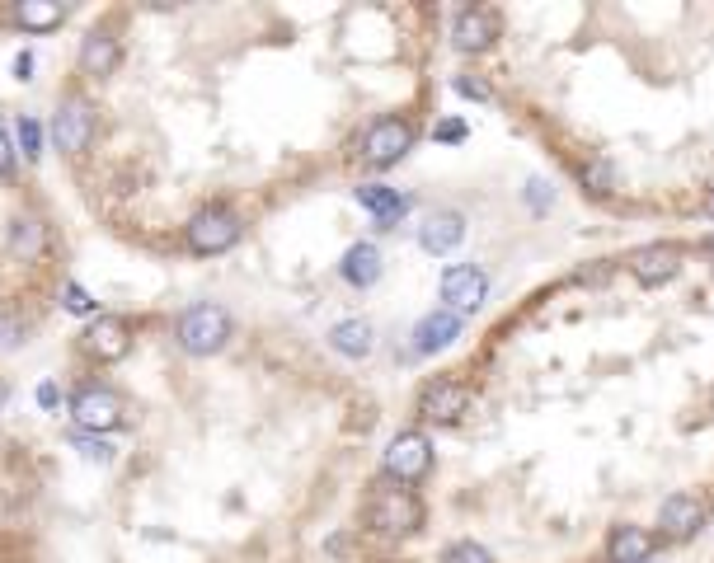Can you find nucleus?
<instances>
[{"instance_id":"6","label":"nucleus","mask_w":714,"mask_h":563,"mask_svg":"<svg viewBox=\"0 0 714 563\" xmlns=\"http://www.w3.org/2000/svg\"><path fill=\"white\" fill-rule=\"evenodd\" d=\"M381 470H386V479H395V484H419V479H428V470H433V442H428V432H419V427L395 432L386 442V451H381Z\"/></svg>"},{"instance_id":"5","label":"nucleus","mask_w":714,"mask_h":563,"mask_svg":"<svg viewBox=\"0 0 714 563\" xmlns=\"http://www.w3.org/2000/svg\"><path fill=\"white\" fill-rule=\"evenodd\" d=\"M414 141H419V127L414 118H404V113H386V118H376L367 132H362V160L372 169H390L400 165L404 155L414 151Z\"/></svg>"},{"instance_id":"20","label":"nucleus","mask_w":714,"mask_h":563,"mask_svg":"<svg viewBox=\"0 0 714 563\" xmlns=\"http://www.w3.org/2000/svg\"><path fill=\"white\" fill-rule=\"evenodd\" d=\"M329 348L339 352V357H348V362H362L376 348V329L367 320H339L329 329Z\"/></svg>"},{"instance_id":"36","label":"nucleus","mask_w":714,"mask_h":563,"mask_svg":"<svg viewBox=\"0 0 714 563\" xmlns=\"http://www.w3.org/2000/svg\"><path fill=\"white\" fill-rule=\"evenodd\" d=\"M700 207H705V216H710V221H714V183H710V188H705V202H700Z\"/></svg>"},{"instance_id":"29","label":"nucleus","mask_w":714,"mask_h":563,"mask_svg":"<svg viewBox=\"0 0 714 563\" xmlns=\"http://www.w3.org/2000/svg\"><path fill=\"white\" fill-rule=\"evenodd\" d=\"M456 94H461V99H475V104H489V99H494L489 80H480V76H456Z\"/></svg>"},{"instance_id":"34","label":"nucleus","mask_w":714,"mask_h":563,"mask_svg":"<svg viewBox=\"0 0 714 563\" xmlns=\"http://www.w3.org/2000/svg\"><path fill=\"white\" fill-rule=\"evenodd\" d=\"M10 399H15V390H10V381H0V418L10 413Z\"/></svg>"},{"instance_id":"12","label":"nucleus","mask_w":714,"mask_h":563,"mask_svg":"<svg viewBox=\"0 0 714 563\" xmlns=\"http://www.w3.org/2000/svg\"><path fill=\"white\" fill-rule=\"evenodd\" d=\"M80 352L94 357V362H123L127 352H132V324L123 315H99V320L85 324Z\"/></svg>"},{"instance_id":"26","label":"nucleus","mask_w":714,"mask_h":563,"mask_svg":"<svg viewBox=\"0 0 714 563\" xmlns=\"http://www.w3.org/2000/svg\"><path fill=\"white\" fill-rule=\"evenodd\" d=\"M62 310H71V315H90V320H99V301H94L90 291L80 287V282H66L62 287Z\"/></svg>"},{"instance_id":"16","label":"nucleus","mask_w":714,"mask_h":563,"mask_svg":"<svg viewBox=\"0 0 714 563\" xmlns=\"http://www.w3.org/2000/svg\"><path fill=\"white\" fill-rule=\"evenodd\" d=\"M461 240H466V216H461V212L442 207V212L423 216V226H419V249H423V254L442 259V254H451Z\"/></svg>"},{"instance_id":"19","label":"nucleus","mask_w":714,"mask_h":563,"mask_svg":"<svg viewBox=\"0 0 714 563\" xmlns=\"http://www.w3.org/2000/svg\"><path fill=\"white\" fill-rule=\"evenodd\" d=\"M339 277L348 282V287H357V291H367L381 277V249H376L372 240H357V244H348V254L339 259Z\"/></svg>"},{"instance_id":"18","label":"nucleus","mask_w":714,"mask_h":563,"mask_svg":"<svg viewBox=\"0 0 714 563\" xmlns=\"http://www.w3.org/2000/svg\"><path fill=\"white\" fill-rule=\"evenodd\" d=\"M353 198L376 216V226L381 230L395 226V221L409 212V198H404L400 188H390V183H362V188H353Z\"/></svg>"},{"instance_id":"1","label":"nucleus","mask_w":714,"mask_h":563,"mask_svg":"<svg viewBox=\"0 0 714 563\" xmlns=\"http://www.w3.org/2000/svg\"><path fill=\"white\" fill-rule=\"evenodd\" d=\"M367 526L376 535H390V540H400V535H419L423 521H428V507L423 498L414 493V484H395V479H381V484L367 493Z\"/></svg>"},{"instance_id":"24","label":"nucleus","mask_w":714,"mask_h":563,"mask_svg":"<svg viewBox=\"0 0 714 563\" xmlns=\"http://www.w3.org/2000/svg\"><path fill=\"white\" fill-rule=\"evenodd\" d=\"M24 338H29V320L19 315L15 305H0V352L24 348Z\"/></svg>"},{"instance_id":"32","label":"nucleus","mask_w":714,"mask_h":563,"mask_svg":"<svg viewBox=\"0 0 714 563\" xmlns=\"http://www.w3.org/2000/svg\"><path fill=\"white\" fill-rule=\"evenodd\" d=\"M550 198H555V188H550L545 179H531L527 183V202L536 207V212H545V202H550Z\"/></svg>"},{"instance_id":"33","label":"nucleus","mask_w":714,"mask_h":563,"mask_svg":"<svg viewBox=\"0 0 714 563\" xmlns=\"http://www.w3.org/2000/svg\"><path fill=\"white\" fill-rule=\"evenodd\" d=\"M33 399H38V409H57V404H62V390H57V385H52V381H43V385H38V395H33Z\"/></svg>"},{"instance_id":"10","label":"nucleus","mask_w":714,"mask_h":563,"mask_svg":"<svg viewBox=\"0 0 714 563\" xmlns=\"http://www.w3.org/2000/svg\"><path fill=\"white\" fill-rule=\"evenodd\" d=\"M52 141H57V151L62 155H85L94 141V108L90 99H80V94H71V99H62L57 104V118H52Z\"/></svg>"},{"instance_id":"14","label":"nucleus","mask_w":714,"mask_h":563,"mask_svg":"<svg viewBox=\"0 0 714 563\" xmlns=\"http://www.w3.org/2000/svg\"><path fill=\"white\" fill-rule=\"evenodd\" d=\"M658 526H663V535H668V540H677V545H682V540H691V535L700 531V526H705V503H700L696 493H668V498H663V507H658Z\"/></svg>"},{"instance_id":"31","label":"nucleus","mask_w":714,"mask_h":563,"mask_svg":"<svg viewBox=\"0 0 714 563\" xmlns=\"http://www.w3.org/2000/svg\"><path fill=\"white\" fill-rule=\"evenodd\" d=\"M433 137H437V141H447V146H456V141H466V122H461V118L437 122V127H433Z\"/></svg>"},{"instance_id":"22","label":"nucleus","mask_w":714,"mask_h":563,"mask_svg":"<svg viewBox=\"0 0 714 563\" xmlns=\"http://www.w3.org/2000/svg\"><path fill=\"white\" fill-rule=\"evenodd\" d=\"M43 244H47V226L38 216H15V226H10V254L24 263L43 259Z\"/></svg>"},{"instance_id":"30","label":"nucleus","mask_w":714,"mask_h":563,"mask_svg":"<svg viewBox=\"0 0 714 563\" xmlns=\"http://www.w3.org/2000/svg\"><path fill=\"white\" fill-rule=\"evenodd\" d=\"M15 160H19V146H15V132L0 122V179L15 174Z\"/></svg>"},{"instance_id":"9","label":"nucleus","mask_w":714,"mask_h":563,"mask_svg":"<svg viewBox=\"0 0 714 563\" xmlns=\"http://www.w3.org/2000/svg\"><path fill=\"white\" fill-rule=\"evenodd\" d=\"M682 244L672 240H653V244H639L635 254L625 259V268H630V277H635L639 287H663V282H672V277L682 273Z\"/></svg>"},{"instance_id":"21","label":"nucleus","mask_w":714,"mask_h":563,"mask_svg":"<svg viewBox=\"0 0 714 563\" xmlns=\"http://www.w3.org/2000/svg\"><path fill=\"white\" fill-rule=\"evenodd\" d=\"M10 19L24 33H52L66 19V5H57V0H19L15 10H10Z\"/></svg>"},{"instance_id":"25","label":"nucleus","mask_w":714,"mask_h":563,"mask_svg":"<svg viewBox=\"0 0 714 563\" xmlns=\"http://www.w3.org/2000/svg\"><path fill=\"white\" fill-rule=\"evenodd\" d=\"M15 146H19L24 160H38V155H43V127H38V118L19 113L15 118Z\"/></svg>"},{"instance_id":"13","label":"nucleus","mask_w":714,"mask_h":563,"mask_svg":"<svg viewBox=\"0 0 714 563\" xmlns=\"http://www.w3.org/2000/svg\"><path fill=\"white\" fill-rule=\"evenodd\" d=\"M461 329H466V315H456V310H447V305H437V310H428V315L414 324V352H419V357L447 352L451 343L461 338Z\"/></svg>"},{"instance_id":"4","label":"nucleus","mask_w":714,"mask_h":563,"mask_svg":"<svg viewBox=\"0 0 714 563\" xmlns=\"http://www.w3.org/2000/svg\"><path fill=\"white\" fill-rule=\"evenodd\" d=\"M240 235H245L240 216H235L231 207H221V202H207V207H198V212L188 216V226H184V240H188V249H193L198 259H212V254H226V249H235V244H240Z\"/></svg>"},{"instance_id":"11","label":"nucleus","mask_w":714,"mask_h":563,"mask_svg":"<svg viewBox=\"0 0 714 563\" xmlns=\"http://www.w3.org/2000/svg\"><path fill=\"white\" fill-rule=\"evenodd\" d=\"M498 33H503V19H498V10H489V5H466V10H456V19H451V43H456V52H466V57L489 52V47L498 43Z\"/></svg>"},{"instance_id":"15","label":"nucleus","mask_w":714,"mask_h":563,"mask_svg":"<svg viewBox=\"0 0 714 563\" xmlns=\"http://www.w3.org/2000/svg\"><path fill=\"white\" fill-rule=\"evenodd\" d=\"M118 61H123V43H118V33L113 29H90L85 33V43H80V71L90 80H109L118 71Z\"/></svg>"},{"instance_id":"27","label":"nucleus","mask_w":714,"mask_h":563,"mask_svg":"<svg viewBox=\"0 0 714 563\" xmlns=\"http://www.w3.org/2000/svg\"><path fill=\"white\" fill-rule=\"evenodd\" d=\"M442 563H494V554L475 540H456V545L442 549Z\"/></svg>"},{"instance_id":"17","label":"nucleus","mask_w":714,"mask_h":563,"mask_svg":"<svg viewBox=\"0 0 714 563\" xmlns=\"http://www.w3.org/2000/svg\"><path fill=\"white\" fill-rule=\"evenodd\" d=\"M653 549H658V535L649 526H635V521H625L606 535V563H649Z\"/></svg>"},{"instance_id":"8","label":"nucleus","mask_w":714,"mask_h":563,"mask_svg":"<svg viewBox=\"0 0 714 563\" xmlns=\"http://www.w3.org/2000/svg\"><path fill=\"white\" fill-rule=\"evenodd\" d=\"M437 296H442L447 310L470 315V310H480L484 296H489V273H484L480 263H451V268H442V277H437Z\"/></svg>"},{"instance_id":"28","label":"nucleus","mask_w":714,"mask_h":563,"mask_svg":"<svg viewBox=\"0 0 714 563\" xmlns=\"http://www.w3.org/2000/svg\"><path fill=\"white\" fill-rule=\"evenodd\" d=\"M71 446L90 460H113V446L104 437H94V432H80V427H71Z\"/></svg>"},{"instance_id":"2","label":"nucleus","mask_w":714,"mask_h":563,"mask_svg":"<svg viewBox=\"0 0 714 563\" xmlns=\"http://www.w3.org/2000/svg\"><path fill=\"white\" fill-rule=\"evenodd\" d=\"M231 334H235V324L226 315V305L217 301L188 305L184 315H179V324H174V338H179V348L188 357H212V352H221L231 343Z\"/></svg>"},{"instance_id":"23","label":"nucleus","mask_w":714,"mask_h":563,"mask_svg":"<svg viewBox=\"0 0 714 563\" xmlns=\"http://www.w3.org/2000/svg\"><path fill=\"white\" fill-rule=\"evenodd\" d=\"M578 179H583V193H588V198H611V193H616V165L602 160V155H592L588 165L578 169Z\"/></svg>"},{"instance_id":"3","label":"nucleus","mask_w":714,"mask_h":563,"mask_svg":"<svg viewBox=\"0 0 714 563\" xmlns=\"http://www.w3.org/2000/svg\"><path fill=\"white\" fill-rule=\"evenodd\" d=\"M470 404H475V390L456 376H428L414 395V413L428 427H456L470 413Z\"/></svg>"},{"instance_id":"37","label":"nucleus","mask_w":714,"mask_h":563,"mask_svg":"<svg viewBox=\"0 0 714 563\" xmlns=\"http://www.w3.org/2000/svg\"><path fill=\"white\" fill-rule=\"evenodd\" d=\"M700 249H705V254H710V259H714V240H705V244H700Z\"/></svg>"},{"instance_id":"35","label":"nucleus","mask_w":714,"mask_h":563,"mask_svg":"<svg viewBox=\"0 0 714 563\" xmlns=\"http://www.w3.org/2000/svg\"><path fill=\"white\" fill-rule=\"evenodd\" d=\"M15 71H19V80H29V71H33V57H29V52H19V61H15Z\"/></svg>"},{"instance_id":"7","label":"nucleus","mask_w":714,"mask_h":563,"mask_svg":"<svg viewBox=\"0 0 714 563\" xmlns=\"http://www.w3.org/2000/svg\"><path fill=\"white\" fill-rule=\"evenodd\" d=\"M71 423L80 432L104 437V432H113V427L123 423V399L113 395L109 385H80L76 395H71Z\"/></svg>"}]
</instances>
